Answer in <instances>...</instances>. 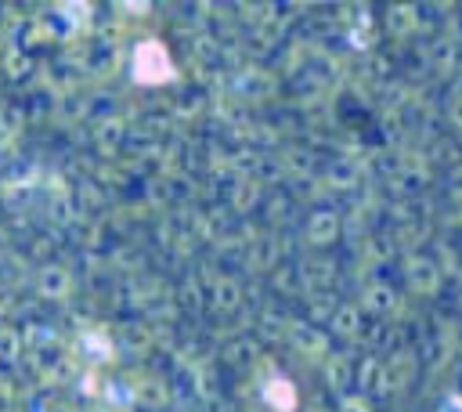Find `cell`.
Here are the masks:
<instances>
[{
    "instance_id": "obj_1",
    "label": "cell",
    "mask_w": 462,
    "mask_h": 412,
    "mask_svg": "<svg viewBox=\"0 0 462 412\" xmlns=\"http://www.w3.org/2000/svg\"><path fill=\"white\" fill-rule=\"evenodd\" d=\"M130 80L137 87H166L177 80V65L162 40H141L130 54Z\"/></svg>"
},
{
    "instance_id": "obj_2",
    "label": "cell",
    "mask_w": 462,
    "mask_h": 412,
    "mask_svg": "<svg viewBox=\"0 0 462 412\" xmlns=\"http://www.w3.org/2000/svg\"><path fill=\"white\" fill-rule=\"evenodd\" d=\"M263 401L267 408L274 412H296L300 408V394H296V383L289 376H274L263 383Z\"/></svg>"
}]
</instances>
